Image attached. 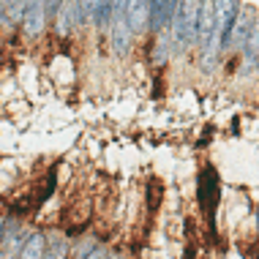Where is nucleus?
Returning <instances> with one entry per match:
<instances>
[{"mask_svg":"<svg viewBox=\"0 0 259 259\" xmlns=\"http://www.w3.org/2000/svg\"><path fill=\"white\" fill-rule=\"evenodd\" d=\"M251 25H254V17H248V11L240 14V9H237L235 19H232V27H229V36H227V47L243 44L248 36V30H251ZM227 47H224V50H227Z\"/></svg>","mask_w":259,"mask_h":259,"instance_id":"6","label":"nucleus"},{"mask_svg":"<svg viewBox=\"0 0 259 259\" xmlns=\"http://www.w3.org/2000/svg\"><path fill=\"white\" fill-rule=\"evenodd\" d=\"M44 246H47V240H44V235L41 232H33L30 237L25 240V246L19 248V259H41L44 256Z\"/></svg>","mask_w":259,"mask_h":259,"instance_id":"10","label":"nucleus"},{"mask_svg":"<svg viewBox=\"0 0 259 259\" xmlns=\"http://www.w3.org/2000/svg\"><path fill=\"white\" fill-rule=\"evenodd\" d=\"M66 256H68V243L63 237H52L44 246V256L41 259H66Z\"/></svg>","mask_w":259,"mask_h":259,"instance_id":"11","label":"nucleus"},{"mask_svg":"<svg viewBox=\"0 0 259 259\" xmlns=\"http://www.w3.org/2000/svg\"><path fill=\"white\" fill-rule=\"evenodd\" d=\"M210 36H213V3H202L199 6V22H197V44L199 50H205L210 44Z\"/></svg>","mask_w":259,"mask_h":259,"instance_id":"8","label":"nucleus"},{"mask_svg":"<svg viewBox=\"0 0 259 259\" xmlns=\"http://www.w3.org/2000/svg\"><path fill=\"white\" fill-rule=\"evenodd\" d=\"M219 172L213 169V166H205V169L199 172V205L205 207V213L213 219V210H215V202H219Z\"/></svg>","mask_w":259,"mask_h":259,"instance_id":"2","label":"nucleus"},{"mask_svg":"<svg viewBox=\"0 0 259 259\" xmlns=\"http://www.w3.org/2000/svg\"><path fill=\"white\" fill-rule=\"evenodd\" d=\"M0 11H3V6H0ZM0 19H3V17H0Z\"/></svg>","mask_w":259,"mask_h":259,"instance_id":"15","label":"nucleus"},{"mask_svg":"<svg viewBox=\"0 0 259 259\" xmlns=\"http://www.w3.org/2000/svg\"><path fill=\"white\" fill-rule=\"evenodd\" d=\"M6 11H9L11 22H22L27 14V3H6Z\"/></svg>","mask_w":259,"mask_h":259,"instance_id":"13","label":"nucleus"},{"mask_svg":"<svg viewBox=\"0 0 259 259\" xmlns=\"http://www.w3.org/2000/svg\"><path fill=\"white\" fill-rule=\"evenodd\" d=\"M25 246V235H22V227H19L17 219H9L3 224V235H0V251L9 256H17L19 248Z\"/></svg>","mask_w":259,"mask_h":259,"instance_id":"3","label":"nucleus"},{"mask_svg":"<svg viewBox=\"0 0 259 259\" xmlns=\"http://www.w3.org/2000/svg\"><path fill=\"white\" fill-rule=\"evenodd\" d=\"M112 50L117 55H125L131 47V27L125 22V3H112Z\"/></svg>","mask_w":259,"mask_h":259,"instance_id":"1","label":"nucleus"},{"mask_svg":"<svg viewBox=\"0 0 259 259\" xmlns=\"http://www.w3.org/2000/svg\"><path fill=\"white\" fill-rule=\"evenodd\" d=\"M178 6H180V3H172V0L153 3V6H150V25H153V30H166V25L172 22Z\"/></svg>","mask_w":259,"mask_h":259,"instance_id":"7","label":"nucleus"},{"mask_svg":"<svg viewBox=\"0 0 259 259\" xmlns=\"http://www.w3.org/2000/svg\"><path fill=\"white\" fill-rule=\"evenodd\" d=\"M47 27V6L44 3H30L25 14V36L27 38H38Z\"/></svg>","mask_w":259,"mask_h":259,"instance_id":"5","label":"nucleus"},{"mask_svg":"<svg viewBox=\"0 0 259 259\" xmlns=\"http://www.w3.org/2000/svg\"><path fill=\"white\" fill-rule=\"evenodd\" d=\"M199 6L202 3H180V22H183V33H186V41L191 44L197 38V22H199Z\"/></svg>","mask_w":259,"mask_h":259,"instance_id":"9","label":"nucleus"},{"mask_svg":"<svg viewBox=\"0 0 259 259\" xmlns=\"http://www.w3.org/2000/svg\"><path fill=\"white\" fill-rule=\"evenodd\" d=\"M150 6L148 0H137V3H125V22H128L131 33L145 30L150 22Z\"/></svg>","mask_w":259,"mask_h":259,"instance_id":"4","label":"nucleus"},{"mask_svg":"<svg viewBox=\"0 0 259 259\" xmlns=\"http://www.w3.org/2000/svg\"><path fill=\"white\" fill-rule=\"evenodd\" d=\"M76 259H107V251L99 248V246H85Z\"/></svg>","mask_w":259,"mask_h":259,"instance_id":"14","label":"nucleus"},{"mask_svg":"<svg viewBox=\"0 0 259 259\" xmlns=\"http://www.w3.org/2000/svg\"><path fill=\"white\" fill-rule=\"evenodd\" d=\"M259 58V17L254 19V25H251L248 36H246V60H256Z\"/></svg>","mask_w":259,"mask_h":259,"instance_id":"12","label":"nucleus"}]
</instances>
